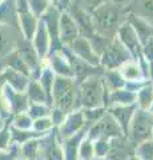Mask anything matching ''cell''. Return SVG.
<instances>
[{
	"instance_id": "obj_1",
	"label": "cell",
	"mask_w": 153,
	"mask_h": 160,
	"mask_svg": "<svg viewBox=\"0 0 153 160\" xmlns=\"http://www.w3.org/2000/svg\"><path fill=\"white\" fill-rule=\"evenodd\" d=\"M120 19V9L118 7H113L111 4H103L96 8L95 20L98 31L109 33L113 32Z\"/></svg>"
},
{
	"instance_id": "obj_2",
	"label": "cell",
	"mask_w": 153,
	"mask_h": 160,
	"mask_svg": "<svg viewBox=\"0 0 153 160\" xmlns=\"http://www.w3.org/2000/svg\"><path fill=\"white\" fill-rule=\"evenodd\" d=\"M100 96H101V91L100 87L97 86V83L93 82H88L85 83V86L83 87V102L87 106H96L100 102Z\"/></svg>"
},
{
	"instance_id": "obj_3",
	"label": "cell",
	"mask_w": 153,
	"mask_h": 160,
	"mask_svg": "<svg viewBox=\"0 0 153 160\" xmlns=\"http://www.w3.org/2000/svg\"><path fill=\"white\" fill-rule=\"evenodd\" d=\"M151 127H152L151 118L140 115L139 118H136L135 123H133V126H132L133 136L136 139H145L151 132Z\"/></svg>"
},
{
	"instance_id": "obj_4",
	"label": "cell",
	"mask_w": 153,
	"mask_h": 160,
	"mask_svg": "<svg viewBox=\"0 0 153 160\" xmlns=\"http://www.w3.org/2000/svg\"><path fill=\"white\" fill-rule=\"evenodd\" d=\"M61 31H63V39L65 42H72L76 36V28L69 19H64L61 23Z\"/></svg>"
},
{
	"instance_id": "obj_5",
	"label": "cell",
	"mask_w": 153,
	"mask_h": 160,
	"mask_svg": "<svg viewBox=\"0 0 153 160\" xmlns=\"http://www.w3.org/2000/svg\"><path fill=\"white\" fill-rule=\"evenodd\" d=\"M140 7L145 16L149 15L151 18H153V0H141Z\"/></svg>"
},
{
	"instance_id": "obj_6",
	"label": "cell",
	"mask_w": 153,
	"mask_h": 160,
	"mask_svg": "<svg viewBox=\"0 0 153 160\" xmlns=\"http://www.w3.org/2000/svg\"><path fill=\"white\" fill-rule=\"evenodd\" d=\"M87 4V7L88 8H91V9H96L97 7H100L103 6L105 2H108V0H84Z\"/></svg>"
}]
</instances>
